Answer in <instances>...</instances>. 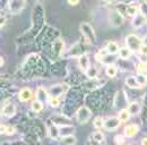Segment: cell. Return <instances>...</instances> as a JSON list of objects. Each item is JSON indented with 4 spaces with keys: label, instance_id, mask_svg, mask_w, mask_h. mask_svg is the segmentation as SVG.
<instances>
[{
    "label": "cell",
    "instance_id": "obj_1",
    "mask_svg": "<svg viewBox=\"0 0 147 145\" xmlns=\"http://www.w3.org/2000/svg\"><path fill=\"white\" fill-rule=\"evenodd\" d=\"M79 28H80V32H82L83 36L85 37V40H86L87 43H90V44L96 43V33H95L93 26L90 23L83 22V23L80 24Z\"/></svg>",
    "mask_w": 147,
    "mask_h": 145
},
{
    "label": "cell",
    "instance_id": "obj_2",
    "mask_svg": "<svg viewBox=\"0 0 147 145\" xmlns=\"http://www.w3.org/2000/svg\"><path fill=\"white\" fill-rule=\"evenodd\" d=\"M125 42H126V47L128 49H130L132 52H139L143 44H144L143 40L139 36L135 35V34H130V35L127 36Z\"/></svg>",
    "mask_w": 147,
    "mask_h": 145
},
{
    "label": "cell",
    "instance_id": "obj_3",
    "mask_svg": "<svg viewBox=\"0 0 147 145\" xmlns=\"http://www.w3.org/2000/svg\"><path fill=\"white\" fill-rule=\"evenodd\" d=\"M87 50H88L87 44L82 43V42H77V43L74 44L68 51H66L65 57H78V56L80 57V56L85 54V52Z\"/></svg>",
    "mask_w": 147,
    "mask_h": 145
},
{
    "label": "cell",
    "instance_id": "obj_4",
    "mask_svg": "<svg viewBox=\"0 0 147 145\" xmlns=\"http://www.w3.org/2000/svg\"><path fill=\"white\" fill-rule=\"evenodd\" d=\"M92 110L86 107V106H83L80 108H78L77 112H76V118H77V121L79 124H86L91 118H92Z\"/></svg>",
    "mask_w": 147,
    "mask_h": 145
},
{
    "label": "cell",
    "instance_id": "obj_5",
    "mask_svg": "<svg viewBox=\"0 0 147 145\" xmlns=\"http://www.w3.org/2000/svg\"><path fill=\"white\" fill-rule=\"evenodd\" d=\"M109 20L113 27H120L125 23V16L118 9H111L109 13Z\"/></svg>",
    "mask_w": 147,
    "mask_h": 145
},
{
    "label": "cell",
    "instance_id": "obj_6",
    "mask_svg": "<svg viewBox=\"0 0 147 145\" xmlns=\"http://www.w3.org/2000/svg\"><path fill=\"white\" fill-rule=\"evenodd\" d=\"M114 108H117L118 110H123V109H127L129 106L128 103V99L126 96V93L123 91H118L115 96H114Z\"/></svg>",
    "mask_w": 147,
    "mask_h": 145
},
{
    "label": "cell",
    "instance_id": "obj_7",
    "mask_svg": "<svg viewBox=\"0 0 147 145\" xmlns=\"http://www.w3.org/2000/svg\"><path fill=\"white\" fill-rule=\"evenodd\" d=\"M26 6V0H8L7 7L11 14H18Z\"/></svg>",
    "mask_w": 147,
    "mask_h": 145
},
{
    "label": "cell",
    "instance_id": "obj_8",
    "mask_svg": "<svg viewBox=\"0 0 147 145\" xmlns=\"http://www.w3.org/2000/svg\"><path fill=\"white\" fill-rule=\"evenodd\" d=\"M104 142H105V136L100 130L93 133L92 135L90 136V140H88L90 145H103Z\"/></svg>",
    "mask_w": 147,
    "mask_h": 145
},
{
    "label": "cell",
    "instance_id": "obj_9",
    "mask_svg": "<svg viewBox=\"0 0 147 145\" xmlns=\"http://www.w3.org/2000/svg\"><path fill=\"white\" fill-rule=\"evenodd\" d=\"M121 120L118 118V117H109L105 119V123H104V128L107 130H115L118 129L119 126L121 125Z\"/></svg>",
    "mask_w": 147,
    "mask_h": 145
},
{
    "label": "cell",
    "instance_id": "obj_10",
    "mask_svg": "<svg viewBox=\"0 0 147 145\" xmlns=\"http://www.w3.org/2000/svg\"><path fill=\"white\" fill-rule=\"evenodd\" d=\"M16 113V106L13 103V102H7L2 106L1 109V115L3 117H7V118H11L14 117Z\"/></svg>",
    "mask_w": 147,
    "mask_h": 145
},
{
    "label": "cell",
    "instance_id": "obj_11",
    "mask_svg": "<svg viewBox=\"0 0 147 145\" xmlns=\"http://www.w3.org/2000/svg\"><path fill=\"white\" fill-rule=\"evenodd\" d=\"M91 66H92V65H91V62H90V58H88L87 54H83V56L78 57V67H79V69L83 72L86 74Z\"/></svg>",
    "mask_w": 147,
    "mask_h": 145
},
{
    "label": "cell",
    "instance_id": "obj_12",
    "mask_svg": "<svg viewBox=\"0 0 147 145\" xmlns=\"http://www.w3.org/2000/svg\"><path fill=\"white\" fill-rule=\"evenodd\" d=\"M139 131V126L136 125V124H131V125H128V126L125 127V130H123V135L125 137H128V138H131L134 136H136Z\"/></svg>",
    "mask_w": 147,
    "mask_h": 145
},
{
    "label": "cell",
    "instance_id": "obj_13",
    "mask_svg": "<svg viewBox=\"0 0 147 145\" xmlns=\"http://www.w3.org/2000/svg\"><path fill=\"white\" fill-rule=\"evenodd\" d=\"M32 98H33V92L28 87H24L18 92V99L22 102H27L32 100Z\"/></svg>",
    "mask_w": 147,
    "mask_h": 145
},
{
    "label": "cell",
    "instance_id": "obj_14",
    "mask_svg": "<svg viewBox=\"0 0 147 145\" xmlns=\"http://www.w3.org/2000/svg\"><path fill=\"white\" fill-rule=\"evenodd\" d=\"M48 134H49L50 138H52V140H58V137H60L59 127L57 126L55 123H52L51 120L49 121V125H48Z\"/></svg>",
    "mask_w": 147,
    "mask_h": 145
},
{
    "label": "cell",
    "instance_id": "obj_15",
    "mask_svg": "<svg viewBox=\"0 0 147 145\" xmlns=\"http://www.w3.org/2000/svg\"><path fill=\"white\" fill-rule=\"evenodd\" d=\"M35 99L41 101V102H44V101H49L50 99V95H49V91H47L44 87H38L35 92Z\"/></svg>",
    "mask_w": 147,
    "mask_h": 145
},
{
    "label": "cell",
    "instance_id": "obj_16",
    "mask_svg": "<svg viewBox=\"0 0 147 145\" xmlns=\"http://www.w3.org/2000/svg\"><path fill=\"white\" fill-rule=\"evenodd\" d=\"M65 92V89L62 85L60 84H55L53 86H51L49 89V95L50 96H55V98H60Z\"/></svg>",
    "mask_w": 147,
    "mask_h": 145
},
{
    "label": "cell",
    "instance_id": "obj_17",
    "mask_svg": "<svg viewBox=\"0 0 147 145\" xmlns=\"http://www.w3.org/2000/svg\"><path fill=\"white\" fill-rule=\"evenodd\" d=\"M59 133H60V137L74 135V133H75V127H74L73 125H63V126H60L59 127Z\"/></svg>",
    "mask_w": 147,
    "mask_h": 145
},
{
    "label": "cell",
    "instance_id": "obj_18",
    "mask_svg": "<svg viewBox=\"0 0 147 145\" xmlns=\"http://www.w3.org/2000/svg\"><path fill=\"white\" fill-rule=\"evenodd\" d=\"M63 47H65L63 41H62L61 39H57L55 41V43L52 44V52L55 54V57L60 56V54H61L62 50H63Z\"/></svg>",
    "mask_w": 147,
    "mask_h": 145
},
{
    "label": "cell",
    "instance_id": "obj_19",
    "mask_svg": "<svg viewBox=\"0 0 147 145\" xmlns=\"http://www.w3.org/2000/svg\"><path fill=\"white\" fill-rule=\"evenodd\" d=\"M146 18L144 17L142 14H138V15H136L135 17H132V20H131V25H132V27H135V28H139V27H142L145 23H146Z\"/></svg>",
    "mask_w": 147,
    "mask_h": 145
},
{
    "label": "cell",
    "instance_id": "obj_20",
    "mask_svg": "<svg viewBox=\"0 0 147 145\" xmlns=\"http://www.w3.org/2000/svg\"><path fill=\"white\" fill-rule=\"evenodd\" d=\"M126 85H127L128 87H130V89H132V90L142 89V86H140V84L138 83L136 76H128V77L126 78Z\"/></svg>",
    "mask_w": 147,
    "mask_h": 145
},
{
    "label": "cell",
    "instance_id": "obj_21",
    "mask_svg": "<svg viewBox=\"0 0 147 145\" xmlns=\"http://www.w3.org/2000/svg\"><path fill=\"white\" fill-rule=\"evenodd\" d=\"M105 49H107V51H108L109 54H119V51H120L121 48L119 47V44H118L117 42L110 41V42L107 44Z\"/></svg>",
    "mask_w": 147,
    "mask_h": 145
},
{
    "label": "cell",
    "instance_id": "obj_22",
    "mask_svg": "<svg viewBox=\"0 0 147 145\" xmlns=\"http://www.w3.org/2000/svg\"><path fill=\"white\" fill-rule=\"evenodd\" d=\"M128 111L129 113L131 115V116H136V115H138L139 112H140V110H142V106H140V103L139 102H130L128 106Z\"/></svg>",
    "mask_w": 147,
    "mask_h": 145
},
{
    "label": "cell",
    "instance_id": "obj_23",
    "mask_svg": "<svg viewBox=\"0 0 147 145\" xmlns=\"http://www.w3.org/2000/svg\"><path fill=\"white\" fill-rule=\"evenodd\" d=\"M131 50L130 49H128L127 47H125V48H121L120 49V51H119V58L120 59H123V60H127V59H129L130 57H131Z\"/></svg>",
    "mask_w": 147,
    "mask_h": 145
},
{
    "label": "cell",
    "instance_id": "obj_24",
    "mask_svg": "<svg viewBox=\"0 0 147 145\" xmlns=\"http://www.w3.org/2000/svg\"><path fill=\"white\" fill-rule=\"evenodd\" d=\"M77 143V140L74 135H69V136H65L61 138V144L62 145H75Z\"/></svg>",
    "mask_w": 147,
    "mask_h": 145
},
{
    "label": "cell",
    "instance_id": "obj_25",
    "mask_svg": "<svg viewBox=\"0 0 147 145\" xmlns=\"http://www.w3.org/2000/svg\"><path fill=\"white\" fill-rule=\"evenodd\" d=\"M130 117H131V115L129 113L128 109H123V110H120V111H119L118 118H119V119H120L122 123L128 121L129 119H130Z\"/></svg>",
    "mask_w": 147,
    "mask_h": 145
},
{
    "label": "cell",
    "instance_id": "obj_26",
    "mask_svg": "<svg viewBox=\"0 0 147 145\" xmlns=\"http://www.w3.org/2000/svg\"><path fill=\"white\" fill-rule=\"evenodd\" d=\"M31 108H32V110H33L34 112H40V111L43 110L44 106H43V102H41V101H38V100H34V101L32 102Z\"/></svg>",
    "mask_w": 147,
    "mask_h": 145
},
{
    "label": "cell",
    "instance_id": "obj_27",
    "mask_svg": "<svg viewBox=\"0 0 147 145\" xmlns=\"http://www.w3.org/2000/svg\"><path fill=\"white\" fill-rule=\"evenodd\" d=\"M117 72H118V69H117V67H115L113 64L108 65L107 68H105V72H107V75H108L109 77H114V76L117 75Z\"/></svg>",
    "mask_w": 147,
    "mask_h": 145
},
{
    "label": "cell",
    "instance_id": "obj_28",
    "mask_svg": "<svg viewBox=\"0 0 147 145\" xmlns=\"http://www.w3.org/2000/svg\"><path fill=\"white\" fill-rule=\"evenodd\" d=\"M127 14H128L129 16H131V17H135L136 15H138L139 14V7H137V6H128L127 7Z\"/></svg>",
    "mask_w": 147,
    "mask_h": 145
},
{
    "label": "cell",
    "instance_id": "obj_29",
    "mask_svg": "<svg viewBox=\"0 0 147 145\" xmlns=\"http://www.w3.org/2000/svg\"><path fill=\"white\" fill-rule=\"evenodd\" d=\"M104 123H105V120L102 117H96L93 121V125L96 129H102V128H104Z\"/></svg>",
    "mask_w": 147,
    "mask_h": 145
},
{
    "label": "cell",
    "instance_id": "obj_30",
    "mask_svg": "<svg viewBox=\"0 0 147 145\" xmlns=\"http://www.w3.org/2000/svg\"><path fill=\"white\" fill-rule=\"evenodd\" d=\"M139 14H142L147 19V1L146 0H140L139 3Z\"/></svg>",
    "mask_w": 147,
    "mask_h": 145
},
{
    "label": "cell",
    "instance_id": "obj_31",
    "mask_svg": "<svg viewBox=\"0 0 147 145\" xmlns=\"http://www.w3.org/2000/svg\"><path fill=\"white\" fill-rule=\"evenodd\" d=\"M16 129L13 126H5V125H1V134H6V135H13L15 134Z\"/></svg>",
    "mask_w": 147,
    "mask_h": 145
},
{
    "label": "cell",
    "instance_id": "obj_32",
    "mask_svg": "<svg viewBox=\"0 0 147 145\" xmlns=\"http://www.w3.org/2000/svg\"><path fill=\"white\" fill-rule=\"evenodd\" d=\"M86 75H87V77L91 78V79L96 78V76H97V69H96V67H95V66H91L90 69L86 72Z\"/></svg>",
    "mask_w": 147,
    "mask_h": 145
},
{
    "label": "cell",
    "instance_id": "obj_33",
    "mask_svg": "<svg viewBox=\"0 0 147 145\" xmlns=\"http://www.w3.org/2000/svg\"><path fill=\"white\" fill-rule=\"evenodd\" d=\"M136 78H137V81H138V83L140 84L142 87L145 86L147 84V76L145 74H138V75L136 76Z\"/></svg>",
    "mask_w": 147,
    "mask_h": 145
},
{
    "label": "cell",
    "instance_id": "obj_34",
    "mask_svg": "<svg viewBox=\"0 0 147 145\" xmlns=\"http://www.w3.org/2000/svg\"><path fill=\"white\" fill-rule=\"evenodd\" d=\"M48 103H49L51 107H53V108H57V107H59V106H60V98L50 96V99H49Z\"/></svg>",
    "mask_w": 147,
    "mask_h": 145
},
{
    "label": "cell",
    "instance_id": "obj_35",
    "mask_svg": "<svg viewBox=\"0 0 147 145\" xmlns=\"http://www.w3.org/2000/svg\"><path fill=\"white\" fill-rule=\"evenodd\" d=\"M136 69L138 74H145L147 72V64H144V62H139L136 65Z\"/></svg>",
    "mask_w": 147,
    "mask_h": 145
},
{
    "label": "cell",
    "instance_id": "obj_36",
    "mask_svg": "<svg viewBox=\"0 0 147 145\" xmlns=\"http://www.w3.org/2000/svg\"><path fill=\"white\" fill-rule=\"evenodd\" d=\"M114 142L118 145H123V143H125V137L122 135H117L114 137Z\"/></svg>",
    "mask_w": 147,
    "mask_h": 145
},
{
    "label": "cell",
    "instance_id": "obj_37",
    "mask_svg": "<svg viewBox=\"0 0 147 145\" xmlns=\"http://www.w3.org/2000/svg\"><path fill=\"white\" fill-rule=\"evenodd\" d=\"M138 58H139V60H140V62H144V64H147V54H139L138 56Z\"/></svg>",
    "mask_w": 147,
    "mask_h": 145
},
{
    "label": "cell",
    "instance_id": "obj_38",
    "mask_svg": "<svg viewBox=\"0 0 147 145\" xmlns=\"http://www.w3.org/2000/svg\"><path fill=\"white\" fill-rule=\"evenodd\" d=\"M139 54H147V45H146V44H143V47H142V49H140Z\"/></svg>",
    "mask_w": 147,
    "mask_h": 145
},
{
    "label": "cell",
    "instance_id": "obj_39",
    "mask_svg": "<svg viewBox=\"0 0 147 145\" xmlns=\"http://www.w3.org/2000/svg\"><path fill=\"white\" fill-rule=\"evenodd\" d=\"M67 1H68V3L71 5V6H76V5L79 3V0H67Z\"/></svg>",
    "mask_w": 147,
    "mask_h": 145
},
{
    "label": "cell",
    "instance_id": "obj_40",
    "mask_svg": "<svg viewBox=\"0 0 147 145\" xmlns=\"http://www.w3.org/2000/svg\"><path fill=\"white\" fill-rule=\"evenodd\" d=\"M134 1H140V0H122L123 3H130V2H134Z\"/></svg>",
    "mask_w": 147,
    "mask_h": 145
},
{
    "label": "cell",
    "instance_id": "obj_41",
    "mask_svg": "<svg viewBox=\"0 0 147 145\" xmlns=\"http://www.w3.org/2000/svg\"><path fill=\"white\" fill-rule=\"evenodd\" d=\"M142 145H147V137L142 140Z\"/></svg>",
    "mask_w": 147,
    "mask_h": 145
},
{
    "label": "cell",
    "instance_id": "obj_42",
    "mask_svg": "<svg viewBox=\"0 0 147 145\" xmlns=\"http://www.w3.org/2000/svg\"><path fill=\"white\" fill-rule=\"evenodd\" d=\"M144 104H145V106L147 107V93L145 94V95H144Z\"/></svg>",
    "mask_w": 147,
    "mask_h": 145
},
{
    "label": "cell",
    "instance_id": "obj_43",
    "mask_svg": "<svg viewBox=\"0 0 147 145\" xmlns=\"http://www.w3.org/2000/svg\"><path fill=\"white\" fill-rule=\"evenodd\" d=\"M108 3H113V2H115V1H118V0H105Z\"/></svg>",
    "mask_w": 147,
    "mask_h": 145
},
{
    "label": "cell",
    "instance_id": "obj_44",
    "mask_svg": "<svg viewBox=\"0 0 147 145\" xmlns=\"http://www.w3.org/2000/svg\"><path fill=\"white\" fill-rule=\"evenodd\" d=\"M3 62H5V60H3V57H1V65H0L1 67L3 66Z\"/></svg>",
    "mask_w": 147,
    "mask_h": 145
},
{
    "label": "cell",
    "instance_id": "obj_45",
    "mask_svg": "<svg viewBox=\"0 0 147 145\" xmlns=\"http://www.w3.org/2000/svg\"><path fill=\"white\" fill-rule=\"evenodd\" d=\"M143 42H144V44H146V45H147V36L144 39V40H143Z\"/></svg>",
    "mask_w": 147,
    "mask_h": 145
}]
</instances>
